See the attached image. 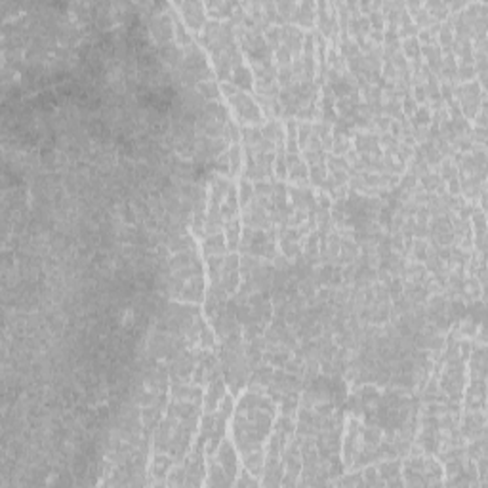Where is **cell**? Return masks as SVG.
<instances>
[{
    "mask_svg": "<svg viewBox=\"0 0 488 488\" xmlns=\"http://www.w3.org/2000/svg\"><path fill=\"white\" fill-rule=\"evenodd\" d=\"M307 176H309V174H307V166H305L304 160H298L296 164H292V166L288 168V178H290L292 182H305Z\"/></svg>",
    "mask_w": 488,
    "mask_h": 488,
    "instance_id": "obj_15",
    "label": "cell"
},
{
    "mask_svg": "<svg viewBox=\"0 0 488 488\" xmlns=\"http://www.w3.org/2000/svg\"><path fill=\"white\" fill-rule=\"evenodd\" d=\"M225 239L221 233H216V235H208L206 241H204V252L206 256H221L225 252Z\"/></svg>",
    "mask_w": 488,
    "mask_h": 488,
    "instance_id": "obj_7",
    "label": "cell"
},
{
    "mask_svg": "<svg viewBox=\"0 0 488 488\" xmlns=\"http://www.w3.org/2000/svg\"><path fill=\"white\" fill-rule=\"evenodd\" d=\"M235 485H237V487H256V485H259V481H257V479H252V477H250V471L244 467L243 471L239 473V479L235 481Z\"/></svg>",
    "mask_w": 488,
    "mask_h": 488,
    "instance_id": "obj_22",
    "label": "cell"
},
{
    "mask_svg": "<svg viewBox=\"0 0 488 488\" xmlns=\"http://www.w3.org/2000/svg\"><path fill=\"white\" fill-rule=\"evenodd\" d=\"M399 467H401V464H399L397 460L383 462V464H379V467H378L379 477H387V479H391V477H397L399 475Z\"/></svg>",
    "mask_w": 488,
    "mask_h": 488,
    "instance_id": "obj_19",
    "label": "cell"
},
{
    "mask_svg": "<svg viewBox=\"0 0 488 488\" xmlns=\"http://www.w3.org/2000/svg\"><path fill=\"white\" fill-rule=\"evenodd\" d=\"M391 130H393V134H397V137H399V134H401V124L399 122H391Z\"/></svg>",
    "mask_w": 488,
    "mask_h": 488,
    "instance_id": "obj_37",
    "label": "cell"
},
{
    "mask_svg": "<svg viewBox=\"0 0 488 488\" xmlns=\"http://www.w3.org/2000/svg\"><path fill=\"white\" fill-rule=\"evenodd\" d=\"M420 52H422V46H420V40L416 37H410L404 40V58L418 61L420 60Z\"/></svg>",
    "mask_w": 488,
    "mask_h": 488,
    "instance_id": "obj_12",
    "label": "cell"
},
{
    "mask_svg": "<svg viewBox=\"0 0 488 488\" xmlns=\"http://www.w3.org/2000/svg\"><path fill=\"white\" fill-rule=\"evenodd\" d=\"M227 155H229V166H231V174L229 176H237L239 170H241V164H243V151H241V147L237 145H231L227 149Z\"/></svg>",
    "mask_w": 488,
    "mask_h": 488,
    "instance_id": "obj_10",
    "label": "cell"
},
{
    "mask_svg": "<svg viewBox=\"0 0 488 488\" xmlns=\"http://www.w3.org/2000/svg\"><path fill=\"white\" fill-rule=\"evenodd\" d=\"M313 135V126L309 124V122H302L300 126H298V145L300 147H307L309 143V137Z\"/></svg>",
    "mask_w": 488,
    "mask_h": 488,
    "instance_id": "obj_18",
    "label": "cell"
},
{
    "mask_svg": "<svg viewBox=\"0 0 488 488\" xmlns=\"http://www.w3.org/2000/svg\"><path fill=\"white\" fill-rule=\"evenodd\" d=\"M389 119H387V117H383V119H381V117H378V119H376V126H378V128H381V130H387V128H389Z\"/></svg>",
    "mask_w": 488,
    "mask_h": 488,
    "instance_id": "obj_36",
    "label": "cell"
},
{
    "mask_svg": "<svg viewBox=\"0 0 488 488\" xmlns=\"http://www.w3.org/2000/svg\"><path fill=\"white\" fill-rule=\"evenodd\" d=\"M275 174L281 180L288 178V162H286V155L282 149H279V155H275Z\"/></svg>",
    "mask_w": 488,
    "mask_h": 488,
    "instance_id": "obj_17",
    "label": "cell"
},
{
    "mask_svg": "<svg viewBox=\"0 0 488 488\" xmlns=\"http://www.w3.org/2000/svg\"><path fill=\"white\" fill-rule=\"evenodd\" d=\"M233 84L237 86L239 90H246V92H252L254 90V74L248 67L244 65H239L233 69V76H231Z\"/></svg>",
    "mask_w": 488,
    "mask_h": 488,
    "instance_id": "obj_6",
    "label": "cell"
},
{
    "mask_svg": "<svg viewBox=\"0 0 488 488\" xmlns=\"http://www.w3.org/2000/svg\"><path fill=\"white\" fill-rule=\"evenodd\" d=\"M429 220V210L427 208H420L418 210V225H426Z\"/></svg>",
    "mask_w": 488,
    "mask_h": 488,
    "instance_id": "obj_34",
    "label": "cell"
},
{
    "mask_svg": "<svg viewBox=\"0 0 488 488\" xmlns=\"http://www.w3.org/2000/svg\"><path fill=\"white\" fill-rule=\"evenodd\" d=\"M422 183H424V187H426L427 191H435V189L440 187V176H437V174H426V176H422Z\"/></svg>",
    "mask_w": 488,
    "mask_h": 488,
    "instance_id": "obj_24",
    "label": "cell"
},
{
    "mask_svg": "<svg viewBox=\"0 0 488 488\" xmlns=\"http://www.w3.org/2000/svg\"><path fill=\"white\" fill-rule=\"evenodd\" d=\"M416 105H418V103L414 101V98H410V96L404 98V113H406V115H414Z\"/></svg>",
    "mask_w": 488,
    "mask_h": 488,
    "instance_id": "obj_33",
    "label": "cell"
},
{
    "mask_svg": "<svg viewBox=\"0 0 488 488\" xmlns=\"http://www.w3.org/2000/svg\"><path fill=\"white\" fill-rule=\"evenodd\" d=\"M227 99H229V103L233 105V109L237 113L239 121L243 122V124L244 122H246V124H261V122H263L257 103L250 98L248 94H244L243 90H239L235 96H231V98H227Z\"/></svg>",
    "mask_w": 488,
    "mask_h": 488,
    "instance_id": "obj_1",
    "label": "cell"
},
{
    "mask_svg": "<svg viewBox=\"0 0 488 488\" xmlns=\"http://www.w3.org/2000/svg\"><path fill=\"white\" fill-rule=\"evenodd\" d=\"M475 65H460L458 69H456V78L458 80H471V78H475Z\"/></svg>",
    "mask_w": 488,
    "mask_h": 488,
    "instance_id": "obj_21",
    "label": "cell"
},
{
    "mask_svg": "<svg viewBox=\"0 0 488 488\" xmlns=\"http://www.w3.org/2000/svg\"><path fill=\"white\" fill-rule=\"evenodd\" d=\"M326 180V166L324 164H311V182L315 185H322Z\"/></svg>",
    "mask_w": 488,
    "mask_h": 488,
    "instance_id": "obj_20",
    "label": "cell"
},
{
    "mask_svg": "<svg viewBox=\"0 0 488 488\" xmlns=\"http://www.w3.org/2000/svg\"><path fill=\"white\" fill-rule=\"evenodd\" d=\"M252 196H254V185L248 182L246 178H243L241 180V189H239V202L243 206H248V202L252 200Z\"/></svg>",
    "mask_w": 488,
    "mask_h": 488,
    "instance_id": "obj_14",
    "label": "cell"
},
{
    "mask_svg": "<svg viewBox=\"0 0 488 488\" xmlns=\"http://www.w3.org/2000/svg\"><path fill=\"white\" fill-rule=\"evenodd\" d=\"M206 485H214V487H227L231 485V481L227 479L223 467L218 460H214L212 456H208V481Z\"/></svg>",
    "mask_w": 488,
    "mask_h": 488,
    "instance_id": "obj_5",
    "label": "cell"
},
{
    "mask_svg": "<svg viewBox=\"0 0 488 488\" xmlns=\"http://www.w3.org/2000/svg\"><path fill=\"white\" fill-rule=\"evenodd\" d=\"M225 395H227V393H225V381L221 379V376H218L216 379H212L210 385H208L206 397H204V410H206V412H216L218 404H220V401H223Z\"/></svg>",
    "mask_w": 488,
    "mask_h": 488,
    "instance_id": "obj_4",
    "label": "cell"
},
{
    "mask_svg": "<svg viewBox=\"0 0 488 488\" xmlns=\"http://www.w3.org/2000/svg\"><path fill=\"white\" fill-rule=\"evenodd\" d=\"M300 12H296L292 15V21H298L300 25H305V27H311L313 23V4H302L300 8H298Z\"/></svg>",
    "mask_w": 488,
    "mask_h": 488,
    "instance_id": "obj_9",
    "label": "cell"
},
{
    "mask_svg": "<svg viewBox=\"0 0 488 488\" xmlns=\"http://www.w3.org/2000/svg\"><path fill=\"white\" fill-rule=\"evenodd\" d=\"M403 294V282H401V279H391V282H389V296H401Z\"/></svg>",
    "mask_w": 488,
    "mask_h": 488,
    "instance_id": "obj_31",
    "label": "cell"
},
{
    "mask_svg": "<svg viewBox=\"0 0 488 488\" xmlns=\"http://www.w3.org/2000/svg\"><path fill=\"white\" fill-rule=\"evenodd\" d=\"M460 189H462V185H460V182H458V178H454V180H450V187H448V191H450V195L454 196V195H458L460 193Z\"/></svg>",
    "mask_w": 488,
    "mask_h": 488,
    "instance_id": "obj_35",
    "label": "cell"
},
{
    "mask_svg": "<svg viewBox=\"0 0 488 488\" xmlns=\"http://www.w3.org/2000/svg\"><path fill=\"white\" fill-rule=\"evenodd\" d=\"M225 233H227V246L235 250L239 246V233H241V227H239V221L237 220H229L225 221Z\"/></svg>",
    "mask_w": 488,
    "mask_h": 488,
    "instance_id": "obj_11",
    "label": "cell"
},
{
    "mask_svg": "<svg viewBox=\"0 0 488 488\" xmlns=\"http://www.w3.org/2000/svg\"><path fill=\"white\" fill-rule=\"evenodd\" d=\"M216 460L221 464L227 479L231 481V485H235V475H237V456H235V450H233L231 442L227 439H221L220 448H218V458H216Z\"/></svg>",
    "mask_w": 488,
    "mask_h": 488,
    "instance_id": "obj_2",
    "label": "cell"
},
{
    "mask_svg": "<svg viewBox=\"0 0 488 488\" xmlns=\"http://www.w3.org/2000/svg\"><path fill=\"white\" fill-rule=\"evenodd\" d=\"M440 42H442L444 46H450L452 42H454L450 23H444V25H442V29H440Z\"/></svg>",
    "mask_w": 488,
    "mask_h": 488,
    "instance_id": "obj_28",
    "label": "cell"
},
{
    "mask_svg": "<svg viewBox=\"0 0 488 488\" xmlns=\"http://www.w3.org/2000/svg\"><path fill=\"white\" fill-rule=\"evenodd\" d=\"M277 76H279V84L284 86V88L292 84L294 73H292V69H290V65H286V67H279V73H277Z\"/></svg>",
    "mask_w": 488,
    "mask_h": 488,
    "instance_id": "obj_25",
    "label": "cell"
},
{
    "mask_svg": "<svg viewBox=\"0 0 488 488\" xmlns=\"http://www.w3.org/2000/svg\"><path fill=\"white\" fill-rule=\"evenodd\" d=\"M414 101L416 103H424V101H427V94H426V88H424V86H416L414 88Z\"/></svg>",
    "mask_w": 488,
    "mask_h": 488,
    "instance_id": "obj_32",
    "label": "cell"
},
{
    "mask_svg": "<svg viewBox=\"0 0 488 488\" xmlns=\"http://www.w3.org/2000/svg\"><path fill=\"white\" fill-rule=\"evenodd\" d=\"M414 124H416V128H418V126H427V124H429V111H427L426 105H422L420 109H416Z\"/></svg>",
    "mask_w": 488,
    "mask_h": 488,
    "instance_id": "obj_26",
    "label": "cell"
},
{
    "mask_svg": "<svg viewBox=\"0 0 488 488\" xmlns=\"http://www.w3.org/2000/svg\"><path fill=\"white\" fill-rule=\"evenodd\" d=\"M172 465V458H168L166 454H159V456H155V460H153V473L155 475H166L168 473V469H170Z\"/></svg>",
    "mask_w": 488,
    "mask_h": 488,
    "instance_id": "obj_13",
    "label": "cell"
},
{
    "mask_svg": "<svg viewBox=\"0 0 488 488\" xmlns=\"http://www.w3.org/2000/svg\"><path fill=\"white\" fill-rule=\"evenodd\" d=\"M178 8L183 12V19L189 25L191 31H198L204 27V6L198 2H183L178 4Z\"/></svg>",
    "mask_w": 488,
    "mask_h": 488,
    "instance_id": "obj_3",
    "label": "cell"
},
{
    "mask_svg": "<svg viewBox=\"0 0 488 488\" xmlns=\"http://www.w3.org/2000/svg\"><path fill=\"white\" fill-rule=\"evenodd\" d=\"M185 477H187V469L183 465H178L170 471V477H166V485H174V487L185 485Z\"/></svg>",
    "mask_w": 488,
    "mask_h": 488,
    "instance_id": "obj_16",
    "label": "cell"
},
{
    "mask_svg": "<svg viewBox=\"0 0 488 488\" xmlns=\"http://www.w3.org/2000/svg\"><path fill=\"white\" fill-rule=\"evenodd\" d=\"M440 176H442V178H446V180H454V178L458 176V168H456V166H452L450 162L446 160V162L442 164V170H440Z\"/></svg>",
    "mask_w": 488,
    "mask_h": 488,
    "instance_id": "obj_29",
    "label": "cell"
},
{
    "mask_svg": "<svg viewBox=\"0 0 488 488\" xmlns=\"http://www.w3.org/2000/svg\"><path fill=\"white\" fill-rule=\"evenodd\" d=\"M363 475H365V485H385V481L383 479H379L378 481V477H379V473L374 469V467H366L365 471H363Z\"/></svg>",
    "mask_w": 488,
    "mask_h": 488,
    "instance_id": "obj_23",
    "label": "cell"
},
{
    "mask_svg": "<svg viewBox=\"0 0 488 488\" xmlns=\"http://www.w3.org/2000/svg\"><path fill=\"white\" fill-rule=\"evenodd\" d=\"M254 193H257L259 196H269L273 193V183L269 182H256L254 183Z\"/></svg>",
    "mask_w": 488,
    "mask_h": 488,
    "instance_id": "obj_27",
    "label": "cell"
},
{
    "mask_svg": "<svg viewBox=\"0 0 488 488\" xmlns=\"http://www.w3.org/2000/svg\"><path fill=\"white\" fill-rule=\"evenodd\" d=\"M196 92L206 99V101H216V99L220 98V86L216 84L214 80L198 82V84H196Z\"/></svg>",
    "mask_w": 488,
    "mask_h": 488,
    "instance_id": "obj_8",
    "label": "cell"
},
{
    "mask_svg": "<svg viewBox=\"0 0 488 488\" xmlns=\"http://www.w3.org/2000/svg\"><path fill=\"white\" fill-rule=\"evenodd\" d=\"M340 485H365V481H363V473H353V475H345L342 479V483Z\"/></svg>",
    "mask_w": 488,
    "mask_h": 488,
    "instance_id": "obj_30",
    "label": "cell"
}]
</instances>
